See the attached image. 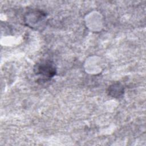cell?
<instances>
[{"label": "cell", "instance_id": "cell-1", "mask_svg": "<svg viewBox=\"0 0 146 146\" xmlns=\"http://www.w3.org/2000/svg\"><path fill=\"white\" fill-rule=\"evenodd\" d=\"M25 23L27 26L36 30H42L46 24V15L40 10H32L26 13Z\"/></svg>", "mask_w": 146, "mask_h": 146}, {"label": "cell", "instance_id": "cell-2", "mask_svg": "<svg viewBox=\"0 0 146 146\" xmlns=\"http://www.w3.org/2000/svg\"><path fill=\"white\" fill-rule=\"evenodd\" d=\"M34 71L42 78V80H48L55 75L56 68L51 61L43 60L35 64Z\"/></svg>", "mask_w": 146, "mask_h": 146}, {"label": "cell", "instance_id": "cell-3", "mask_svg": "<svg viewBox=\"0 0 146 146\" xmlns=\"http://www.w3.org/2000/svg\"><path fill=\"white\" fill-rule=\"evenodd\" d=\"M109 95L113 98H120L124 93V88L119 83H115L109 86L108 89Z\"/></svg>", "mask_w": 146, "mask_h": 146}]
</instances>
